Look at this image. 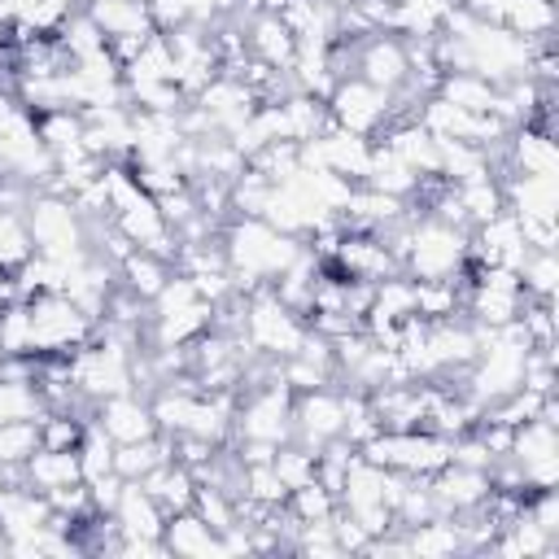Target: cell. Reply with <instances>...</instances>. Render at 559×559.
<instances>
[{
    "label": "cell",
    "instance_id": "obj_1",
    "mask_svg": "<svg viewBox=\"0 0 559 559\" xmlns=\"http://www.w3.org/2000/svg\"><path fill=\"white\" fill-rule=\"evenodd\" d=\"M223 253H227L231 271H245V275H258L271 284L301 253V240L288 231H275L266 218H236L223 236Z\"/></svg>",
    "mask_w": 559,
    "mask_h": 559
},
{
    "label": "cell",
    "instance_id": "obj_2",
    "mask_svg": "<svg viewBox=\"0 0 559 559\" xmlns=\"http://www.w3.org/2000/svg\"><path fill=\"white\" fill-rule=\"evenodd\" d=\"M467 236L472 231L432 223L424 214L415 223V236H411V249H406L402 271H411V280H459V271L467 262Z\"/></svg>",
    "mask_w": 559,
    "mask_h": 559
},
{
    "label": "cell",
    "instance_id": "obj_3",
    "mask_svg": "<svg viewBox=\"0 0 559 559\" xmlns=\"http://www.w3.org/2000/svg\"><path fill=\"white\" fill-rule=\"evenodd\" d=\"M31 310V349L35 354H74L92 336V319L66 293L26 297Z\"/></svg>",
    "mask_w": 559,
    "mask_h": 559
},
{
    "label": "cell",
    "instance_id": "obj_4",
    "mask_svg": "<svg viewBox=\"0 0 559 559\" xmlns=\"http://www.w3.org/2000/svg\"><path fill=\"white\" fill-rule=\"evenodd\" d=\"M389 105L393 96L384 87H371L367 79L349 74V79H336L332 96H328V114L341 131H354V135H371L389 122Z\"/></svg>",
    "mask_w": 559,
    "mask_h": 559
},
{
    "label": "cell",
    "instance_id": "obj_5",
    "mask_svg": "<svg viewBox=\"0 0 559 559\" xmlns=\"http://www.w3.org/2000/svg\"><path fill=\"white\" fill-rule=\"evenodd\" d=\"M354 74H358V79H367L371 87H384V92L402 87V83H406V74H411L402 39H397L393 31H376V35H367V39L358 44Z\"/></svg>",
    "mask_w": 559,
    "mask_h": 559
},
{
    "label": "cell",
    "instance_id": "obj_6",
    "mask_svg": "<svg viewBox=\"0 0 559 559\" xmlns=\"http://www.w3.org/2000/svg\"><path fill=\"white\" fill-rule=\"evenodd\" d=\"M96 424L100 432L114 441V445H127V441H144L157 432V419L148 411V402H140L131 389L127 393H114L105 402H96Z\"/></svg>",
    "mask_w": 559,
    "mask_h": 559
},
{
    "label": "cell",
    "instance_id": "obj_7",
    "mask_svg": "<svg viewBox=\"0 0 559 559\" xmlns=\"http://www.w3.org/2000/svg\"><path fill=\"white\" fill-rule=\"evenodd\" d=\"M245 48H249L253 61H262V66H271V70H288L293 57H297V39H293V31H288L271 9H262V13L249 17Z\"/></svg>",
    "mask_w": 559,
    "mask_h": 559
},
{
    "label": "cell",
    "instance_id": "obj_8",
    "mask_svg": "<svg viewBox=\"0 0 559 559\" xmlns=\"http://www.w3.org/2000/svg\"><path fill=\"white\" fill-rule=\"evenodd\" d=\"M314 144H319L323 170H336V175H345L349 183H362V179H367V166H371V144H367V135H354V131L332 127V131H323Z\"/></svg>",
    "mask_w": 559,
    "mask_h": 559
},
{
    "label": "cell",
    "instance_id": "obj_9",
    "mask_svg": "<svg viewBox=\"0 0 559 559\" xmlns=\"http://www.w3.org/2000/svg\"><path fill=\"white\" fill-rule=\"evenodd\" d=\"M114 524H118L122 537H148V542H157L162 528H166V511L135 480H122V493H118V507H114Z\"/></svg>",
    "mask_w": 559,
    "mask_h": 559
},
{
    "label": "cell",
    "instance_id": "obj_10",
    "mask_svg": "<svg viewBox=\"0 0 559 559\" xmlns=\"http://www.w3.org/2000/svg\"><path fill=\"white\" fill-rule=\"evenodd\" d=\"M83 13L100 26L105 44L118 39V35H153L148 0H87Z\"/></svg>",
    "mask_w": 559,
    "mask_h": 559
},
{
    "label": "cell",
    "instance_id": "obj_11",
    "mask_svg": "<svg viewBox=\"0 0 559 559\" xmlns=\"http://www.w3.org/2000/svg\"><path fill=\"white\" fill-rule=\"evenodd\" d=\"M166 515H175V511H188L192 507V489H197V480H192V472L183 467V463H175V459H166V463H157L153 472H144L140 480H135Z\"/></svg>",
    "mask_w": 559,
    "mask_h": 559
},
{
    "label": "cell",
    "instance_id": "obj_12",
    "mask_svg": "<svg viewBox=\"0 0 559 559\" xmlns=\"http://www.w3.org/2000/svg\"><path fill=\"white\" fill-rule=\"evenodd\" d=\"M162 542L170 555H223V537L188 507V511H175L166 515V528H162Z\"/></svg>",
    "mask_w": 559,
    "mask_h": 559
},
{
    "label": "cell",
    "instance_id": "obj_13",
    "mask_svg": "<svg viewBox=\"0 0 559 559\" xmlns=\"http://www.w3.org/2000/svg\"><path fill=\"white\" fill-rule=\"evenodd\" d=\"M83 480V467H79V450H35L26 459V485L39 489V493H52L61 485H74Z\"/></svg>",
    "mask_w": 559,
    "mask_h": 559
},
{
    "label": "cell",
    "instance_id": "obj_14",
    "mask_svg": "<svg viewBox=\"0 0 559 559\" xmlns=\"http://www.w3.org/2000/svg\"><path fill=\"white\" fill-rule=\"evenodd\" d=\"M118 280L127 293H135L140 301H153L162 293V284L170 280V262L148 253V249H131L122 262H118Z\"/></svg>",
    "mask_w": 559,
    "mask_h": 559
},
{
    "label": "cell",
    "instance_id": "obj_15",
    "mask_svg": "<svg viewBox=\"0 0 559 559\" xmlns=\"http://www.w3.org/2000/svg\"><path fill=\"white\" fill-rule=\"evenodd\" d=\"M367 188H376V192H389V197H415V188H419V175L389 148V144H380V148H371V166H367V179H362Z\"/></svg>",
    "mask_w": 559,
    "mask_h": 559
},
{
    "label": "cell",
    "instance_id": "obj_16",
    "mask_svg": "<svg viewBox=\"0 0 559 559\" xmlns=\"http://www.w3.org/2000/svg\"><path fill=\"white\" fill-rule=\"evenodd\" d=\"M432 96H441V100H450V105H459L467 114H489L493 100H498V87L489 79H480V74L454 70V74H441V83H437Z\"/></svg>",
    "mask_w": 559,
    "mask_h": 559
},
{
    "label": "cell",
    "instance_id": "obj_17",
    "mask_svg": "<svg viewBox=\"0 0 559 559\" xmlns=\"http://www.w3.org/2000/svg\"><path fill=\"white\" fill-rule=\"evenodd\" d=\"M498 26H507L520 39H537L555 31V4L550 0H498Z\"/></svg>",
    "mask_w": 559,
    "mask_h": 559
},
{
    "label": "cell",
    "instance_id": "obj_18",
    "mask_svg": "<svg viewBox=\"0 0 559 559\" xmlns=\"http://www.w3.org/2000/svg\"><path fill=\"white\" fill-rule=\"evenodd\" d=\"M511 157L520 166V175H555V140L537 127H515L511 135Z\"/></svg>",
    "mask_w": 559,
    "mask_h": 559
},
{
    "label": "cell",
    "instance_id": "obj_19",
    "mask_svg": "<svg viewBox=\"0 0 559 559\" xmlns=\"http://www.w3.org/2000/svg\"><path fill=\"white\" fill-rule=\"evenodd\" d=\"M31 253H35V240H31L26 214L22 210H0V271L13 275Z\"/></svg>",
    "mask_w": 559,
    "mask_h": 559
},
{
    "label": "cell",
    "instance_id": "obj_20",
    "mask_svg": "<svg viewBox=\"0 0 559 559\" xmlns=\"http://www.w3.org/2000/svg\"><path fill=\"white\" fill-rule=\"evenodd\" d=\"M314 450H306L301 441L297 445H275V454H271V467H275V476L284 480V489L293 493L297 485H306V480H314Z\"/></svg>",
    "mask_w": 559,
    "mask_h": 559
},
{
    "label": "cell",
    "instance_id": "obj_21",
    "mask_svg": "<svg viewBox=\"0 0 559 559\" xmlns=\"http://www.w3.org/2000/svg\"><path fill=\"white\" fill-rule=\"evenodd\" d=\"M284 507L297 515V524H310V520H328V515L336 511V493L323 489L319 480H306V485H297V489L284 498Z\"/></svg>",
    "mask_w": 559,
    "mask_h": 559
},
{
    "label": "cell",
    "instance_id": "obj_22",
    "mask_svg": "<svg viewBox=\"0 0 559 559\" xmlns=\"http://www.w3.org/2000/svg\"><path fill=\"white\" fill-rule=\"evenodd\" d=\"M39 450V419L0 424V463H26Z\"/></svg>",
    "mask_w": 559,
    "mask_h": 559
},
{
    "label": "cell",
    "instance_id": "obj_23",
    "mask_svg": "<svg viewBox=\"0 0 559 559\" xmlns=\"http://www.w3.org/2000/svg\"><path fill=\"white\" fill-rule=\"evenodd\" d=\"M240 493L253 498V502H262V507H280L288 498V489H284V480L275 476L271 463H245V489Z\"/></svg>",
    "mask_w": 559,
    "mask_h": 559
},
{
    "label": "cell",
    "instance_id": "obj_24",
    "mask_svg": "<svg viewBox=\"0 0 559 559\" xmlns=\"http://www.w3.org/2000/svg\"><path fill=\"white\" fill-rule=\"evenodd\" d=\"M0 550H4V533H0Z\"/></svg>",
    "mask_w": 559,
    "mask_h": 559
}]
</instances>
